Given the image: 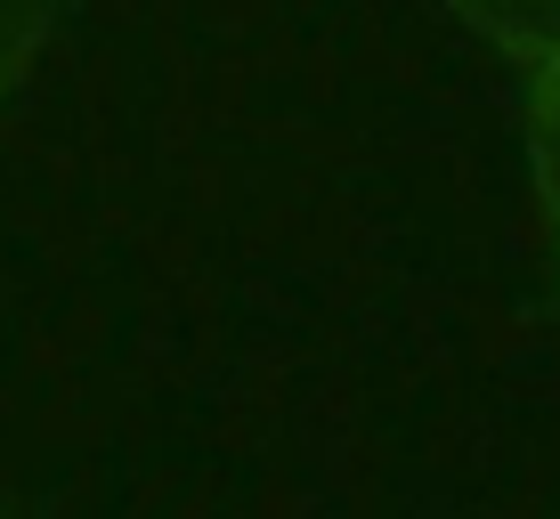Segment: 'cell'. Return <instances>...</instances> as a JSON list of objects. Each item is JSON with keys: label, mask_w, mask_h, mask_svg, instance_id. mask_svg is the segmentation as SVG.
<instances>
[{"label": "cell", "mask_w": 560, "mask_h": 519, "mask_svg": "<svg viewBox=\"0 0 560 519\" xmlns=\"http://www.w3.org/2000/svg\"><path fill=\"white\" fill-rule=\"evenodd\" d=\"M447 9L471 33H488L504 57H520V66L560 57V0H447Z\"/></svg>", "instance_id": "1"}, {"label": "cell", "mask_w": 560, "mask_h": 519, "mask_svg": "<svg viewBox=\"0 0 560 519\" xmlns=\"http://www.w3.org/2000/svg\"><path fill=\"white\" fill-rule=\"evenodd\" d=\"M520 122H528V170H536V196H545L552 227H560V57L528 66V106H520Z\"/></svg>", "instance_id": "2"}]
</instances>
